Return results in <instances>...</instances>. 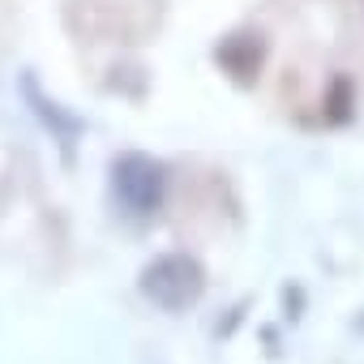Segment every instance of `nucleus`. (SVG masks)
I'll list each match as a JSON object with an SVG mask.
<instances>
[{"label": "nucleus", "instance_id": "20e7f679", "mask_svg": "<svg viewBox=\"0 0 364 364\" xmlns=\"http://www.w3.org/2000/svg\"><path fill=\"white\" fill-rule=\"evenodd\" d=\"M215 60L223 65V73L236 86H253L262 65H266V35L262 31H236L215 48Z\"/></svg>", "mask_w": 364, "mask_h": 364}, {"label": "nucleus", "instance_id": "f257e3e1", "mask_svg": "<svg viewBox=\"0 0 364 364\" xmlns=\"http://www.w3.org/2000/svg\"><path fill=\"white\" fill-rule=\"evenodd\" d=\"M137 287L150 304H159L163 313H185L202 300L206 291V270L193 253H159L141 266Z\"/></svg>", "mask_w": 364, "mask_h": 364}, {"label": "nucleus", "instance_id": "f03ea898", "mask_svg": "<svg viewBox=\"0 0 364 364\" xmlns=\"http://www.w3.org/2000/svg\"><path fill=\"white\" fill-rule=\"evenodd\" d=\"M112 198L116 206H124V215L133 219H150L163 210L167 198V167L141 150H124L112 159Z\"/></svg>", "mask_w": 364, "mask_h": 364}, {"label": "nucleus", "instance_id": "39448f33", "mask_svg": "<svg viewBox=\"0 0 364 364\" xmlns=\"http://www.w3.org/2000/svg\"><path fill=\"white\" fill-rule=\"evenodd\" d=\"M351 107H355V86H351V77H347V73L330 77V86H326V120H330V124H347V120H351Z\"/></svg>", "mask_w": 364, "mask_h": 364}, {"label": "nucleus", "instance_id": "7ed1b4c3", "mask_svg": "<svg viewBox=\"0 0 364 364\" xmlns=\"http://www.w3.org/2000/svg\"><path fill=\"white\" fill-rule=\"evenodd\" d=\"M18 86H22V95H26L31 112L43 120V129H48V133H52V141L60 146V154L73 163V146H77V137L86 133V120H82V116H73V112H65L52 95H43V86H39V77H35V73H22V77H18Z\"/></svg>", "mask_w": 364, "mask_h": 364}]
</instances>
